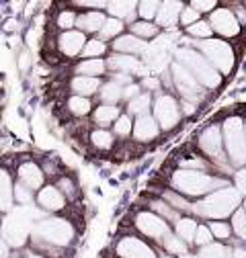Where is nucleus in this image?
Wrapping results in <instances>:
<instances>
[{"label": "nucleus", "mask_w": 246, "mask_h": 258, "mask_svg": "<svg viewBox=\"0 0 246 258\" xmlns=\"http://www.w3.org/2000/svg\"><path fill=\"white\" fill-rule=\"evenodd\" d=\"M15 199H17V203L27 205V203H31V199H33V190L27 188L25 184H15Z\"/></svg>", "instance_id": "45"}, {"label": "nucleus", "mask_w": 246, "mask_h": 258, "mask_svg": "<svg viewBox=\"0 0 246 258\" xmlns=\"http://www.w3.org/2000/svg\"><path fill=\"white\" fill-rule=\"evenodd\" d=\"M172 186L176 188L178 195H187V197H207L215 190H222L230 186L224 178L211 176L199 170H176L172 174Z\"/></svg>", "instance_id": "1"}, {"label": "nucleus", "mask_w": 246, "mask_h": 258, "mask_svg": "<svg viewBox=\"0 0 246 258\" xmlns=\"http://www.w3.org/2000/svg\"><path fill=\"white\" fill-rule=\"evenodd\" d=\"M142 88H148V90H160V80L148 74V76L142 80Z\"/></svg>", "instance_id": "52"}, {"label": "nucleus", "mask_w": 246, "mask_h": 258, "mask_svg": "<svg viewBox=\"0 0 246 258\" xmlns=\"http://www.w3.org/2000/svg\"><path fill=\"white\" fill-rule=\"evenodd\" d=\"M115 252L121 258H156L154 250L146 242H142L138 238H132V236L121 238L115 246Z\"/></svg>", "instance_id": "12"}, {"label": "nucleus", "mask_w": 246, "mask_h": 258, "mask_svg": "<svg viewBox=\"0 0 246 258\" xmlns=\"http://www.w3.org/2000/svg\"><path fill=\"white\" fill-rule=\"evenodd\" d=\"M176 61H180L182 66L199 80L201 86H205V88H218L222 84V74H218V70L211 66V61L201 51H197L195 47H180V49H176Z\"/></svg>", "instance_id": "3"}, {"label": "nucleus", "mask_w": 246, "mask_h": 258, "mask_svg": "<svg viewBox=\"0 0 246 258\" xmlns=\"http://www.w3.org/2000/svg\"><path fill=\"white\" fill-rule=\"evenodd\" d=\"M180 115H182V109L178 107L174 96L162 94V92L156 96V101H154V117H156L160 129H164V132L172 129L180 121Z\"/></svg>", "instance_id": "10"}, {"label": "nucleus", "mask_w": 246, "mask_h": 258, "mask_svg": "<svg viewBox=\"0 0 246 258\" xmlns=\"http://www.w3.org/2000/svg\"><path fill=\"white\" fill-rule=\"evenodd\" d=\"M197 256L199 258H232V248H228L220 242H211V244L203 246Z\"/></svg>", "instance_id": "29"}, {"label": "nucleus", "mask_w": 246, "mask_h": 258, "mask_svg": "<svg viewBox=\"0 0 246 258\" xmlns=\"http://www.w3.org/2000/svg\"><path fill=\"white\" fill-rule=\"evenodd\" d=\"M164 250H168L170 254H178V256H182V254H187V242H182L176 234H172L164 244Z\"/></svg>", "instance_id": "40"}, {"label": "nucleus", "mask_w": 246, "mask_h": 258, "mask_svg": "<svg viewBox=\"0 0 246 258\" xmlns=\"http://www.w3.org/2000/svg\"><path fill=\"white\" fill-rule=\"evenodd\" d=\"M180 168H182V170H199V172H203V170L207 168V164L203 162V160L197 158V160H189V162H182Z\"/></svg>", "instance_id": "49"}, {"label": "nucleus", "mask_w": 246, "mask_h": 258, "mask_svg": "<svg viewBox=\"0 0 246 258\" xmlns=\"http://www.w3.org/2000/svg\"><path fill=\"white\" fill-rule=\"evenodd\" d=\"M195 23H199V13L189 5V7H184L182 9V15H180V25H184V27H193Z\"/></svg>", "instance_id": "44"}, {"label": "nucleus", "mask_w": 246, "mask_h": 258, "mask_svg": "<svg viewBox=\"0 0 246 258\" xmlns=\"http://www.w3.org/2000/svg\"><path fill=\"white\" fill-rule=\"evenodd\" d=\"M72 90H74V94H78V96H88L90 94H97V92H101V80L99 78H88V76H76V78H72Z\"/></svg>", "instance_id": "22"}, {"label": "nucleus", "mask_w": 246, "mask_h": 258, "mask_svg": "<svg viewBox=\"0 0 246 258\" xmlns=\"http://www.w3.org/2000/svg\"><path fill=\"white\" fill-rule=\"evenodd\" d=\"M101 101L103 105H117L121 99H123V86L115 80H109L101 86Z\"/></svg>", "instance_id": "27"}, {"label": "nucleus", "mask_w": 246, "mask_h": 258, "mask_svg": "<svg viewBox=\"0 0 246 258\" xmlns=\"http://www.w3.org/2000/svg\"><path fill=\"white\" fill-rule=\"evenodd\" d=\"M37 203L45 211H59L66 207V199L57 186H43L37 195Z\"/></svg>", "instance_id": "18"}, {"label": "nucleus", "mask_w": 246, "mask_h": 258, "mask_svg": "<svg viewBox=\"0 0 246 258\" xmlns=\"http://www.w3.org/2000/svg\"><path fill=\"white\" fill-rule=\"evenodd\" d=\"M209 25L215 33H220L222 37H236L242 27V23L236 19L234 11H230V9H215L209 17Z\"/></svg>", "instance_id": "11"}, {"label": "nucleus", "mask_w": 246, "mask_h": 258, "mask_svg": "<svg viewBox=\"0 0 246 258\" xmlns=\"http://www.w3.org/2000/svg\"><path fill=\"white\" fill-rule=\"evenodd\" d=\"M236 188L240 192H246V170H240L236 174Z\"/></svg>", "instance_id": "54"}, {"label": "nucleus", "mask_w": 246, "mask_h": 258, "mask_svg": "<svg viewBox=\"0 0 246 258\" xmlns=\"http://www.w3.org/2000/svg\"><path fill=\"white\" fill-rule=\"evenodd\" d=\"M197 230H199V223L193 219V217H180L176 223H174V234L182 240V242H195V236H197Z\"/></svg>", "instance_id": "23"}, {"label": "nucleus", "mask_w": 246, "mask_h": 258, "mask_svg": "<svg viewBox=\"0 0 246 258\" xmlns=\"http://www.w3.org/2000/svg\"><path fill=\"white\" fill-rule=\"evenodd\" d=\"M232 232L242 240L246 242V209L240 207L234 215H232Z\"/></svg>", "instance_id": "34"}, {"label": "nucleus", "mask_w": 246, "mask_h": 258, "mask_svg": "<svg viewBox=\"0 0 246 258\" xmlns=\"http://www.w3.org/2000/svg\"><path fill=\"white\" fill-rule=\"evenodd\" d=\"M170 72H172V82H174V86L180 94V99L197 105L203 99V86L199 84V80L184 68L180 61H172Z\"/></svg>", "instance_id": "7"}, {"label": "nucleus", "mask_w": 246, "mask_h": 258, "mask_svg": "<svg viewBox=\"0 0 246 258\" xmlns=\"http://www.w3.org/2000/svg\"><path fill=\"white\" fill-rule=\"evenodd\" d=\"M76 21H78V15H74L72 11H61L57 15V21L55 25L64 31H72V27H76Z\"/></svg>", "instance_id": "41"}, {"label": "nucleus", "mask_w": 246, "mask_h": 258, "mask_svg": "<svg viewBox=\"0 0 246 258\" xmlns=\"http://www.w3.org/2000/svg\"><path fill=\"white\" fill-rule=\"evenodd\" d=\"M152 207H154V211H158V215L164 217V219H172L174 223L180 219V217L176 215V211L170 209V205H168L166 201H152Z\"/></svg>", "instance_id": "43"}, {"label": "nucleus", "mask_w": 246, "mask_h": 258, "mask_svg": "<svg viewBox=\"0 0 246 258\" xmlns=\"http://www.w3.org/2000/svg\"><path fill=\"white\" fill-rule=\"evenodd\" d=\"M76 7H84V9H109V3H99V0H78L74 3Z\"/></svg>", "instance_id": "50"}, {"label": "nucleus", "mask_w": 246, "mask_h": 258, "mask_svg": "<svg viewBox=\"0 0 246 258\" xmlns=\"http://www.w3.org/2000/svg\"><path fill=\"white\" fill-rule=\"evenodd\" d=\"M242 203V192L236 186H226L222 190H215L211 195L203 197L201 201H197L193 205V211L201 217H209V219H224L234 215L240 209Z\"/></svg>", "instance_id": "2"}, {"label": "nucleus", "mask_w": 246, "mask_h": 258, "mask_svg": "<svg viewBox=\"0 0 246 258\" xmlns=\"http://www.w3.org/2000/svg\"><path fill=\"white\" fill-rule=\"evenodd\" d=\"M158 25L156 23H148V21H136L134 25H130V33L140 37V39H152V37H156L158 35Z\"/></svg>", "instance_id": "28"}, {"label": "nucleus", "mask_w": 246, "mask_h": 258, "mask_svg": "<svg viewBox=\"0 0 246 258\" xmlns=\"http://www.w3.org/2000/svg\"><path fill=\"white\" fill-rule=\"evenodd\" d=\"M232 258H246V250L244 248H234L232 250Z\"/></svg>", "instance_id": "56"}, {"label": "nucleus", "mask_w": 246, "mask_h": 258, "mask_svg": "<svg viewBox=\"0 0 246 258\" xmlns=\"http://www.w3.org/2000/svg\"><path fill=\"white\" fill-rule=\"evenodd\" d=\"M86 43H88V39L84 37L82 31H74V29L72 31H64V33L57 37V47H59V51L64 53L66 57L80 55L84 51Z\"/></svg>", "instance_id": "14"}, {"label": "nucleus", "mask_w": 246, "mask_h": 258, "mask_svg": "<svg viewBox=\"0 0 246 258\" xmlns=\"http://www.w3.org/2000/svg\"><path fill=\"white\" fill-rule=\"evenodd\" d=\"M184 43H193L195 49L201 51L218 72H222V74L232 72V68H234V49L230 47V43H226L222 39H205V41L184 39Z\"/></svg>", "instance_id": "5"}, {"label": "nucleus", "mask_w": 246, "mask_h": 258, "mask_svg": "<svg viewBox=\"0 0 246 258\" xmlns=\"http://www.w3.org/2000/svg\"><path fill=\"white\" fill-rule=\"evenodd\" d=\"M13 199H15V184L11 180V174L7 170H3V174H0V205H3L5 213L11 211Z\"/></svg>", "instance_id": "25"}, {"label": "nucleus", "mask_w": 246, "mask_h": 258, "mask_svg": "<svg viewBox=\"0 0 246 258\" xmlns=\"http://www.w3.org/2000/svg\"><path fill=\"white\" fill-rule=\"evenodd\" d=\"M123 27H126V25H123V21L109 17V19L105 21L103 29H101L99 39H103V41H109V39H117V37H121V31H123Z\"/></svg>", "instance_id": "30"}, {"label": "nucleus", "mask_w": 246, "mask_h": 258, "mask_svg": "<svg viewBox=\"0 0 246 258\" xmlns=\"http://www.w3.org/2000/svg\"><path fill=\"white\" fill-rule=\"evenodd\" d=\"M57 188L61 190V192H66V195H74V182L70 180V178H59V182H57Z\"/></svg>", "instance_id": "51"}, {"label": "nucleus", "mask_w": 246, "mask_h": 258, "mask_svg": "<svg viewBox=\"0 0 246 258\" xmlns=\"http://www.w3.org/2000/svg\"><path fill=\"white\" fill-rule=\"evenodd\" d=\"M224 146L232 164L236 166L246 164V132L242 119L230 117L224 121Z\"/></svg>", "instance_id": "6"}, {"label": "nucleus", "mask_w": 246, "mask_h": 258, "mask_svg": "<svg viewBox=\"0 0 246 258\" xmlns=\"http://www.w3.org/2000/svg\"><path fill=\"white\" fill-rule=\"evenodd\" d=\"M244 132H246V121H244Z\"/></svg>", "instance_id": "58"}, {"label": "nucleus", "mask_w": 246, "mask_h": 258, "mask_svg": "<svg viewBox=\"0 0 246 258\" xmlns=\"http://www.w3.org/2000/svg\"><path fill=\"white\" fill-rule=\"evenodd\" d=\"M150 103H152V96H150L148 92H142L140 96H136L134 101L128 103V111H130V115H138V117L148 115Z\"/></svg>", "instance_id": "31"}, {"label": "nucleus", "mask_w": 246, "mask_h": 258, "mask_svg": "<svg viewBox=\"0 0 246 258\" xmlns=\"http://www.w3.org/2000/svg\"><path fill=\"white\" fill-rule=\"evenodd\" d=\"M164 201L172 207V209H180V211H193V205L187 203L182 197H178L176 192H164Z\"/></svg>", "instance_id": "42"}, {"label": "nucleus", "mask_w": 246, "mask_h": 258, "mask_svg": "<svg viewBox=\"0 0 246 258\" xmlns=\"http://www.w3.org/2000/svg\"><path fill=\"white\" fill-rule=\"evenodd\" d=\"M95 123L99 125V127H107V125H115V121L121 117V113H119V107L117 105H99L97 109H95Z\"/></svg>", "instance_id": "26"}, {"label": "nucleus", "mask_w": 246, "mask_h": 258, "mask_svg": "<svg viewBox=\"0 0 246 258\" xmlns=\"http://www.w3.org/2000/svg\"><path fill=\"white\" fill-rule=\"evenodd\" d=\"M209 230H211L213 238H218V240L224 242V240H228L230 234H232V225L226 223V221H211V223H209Z\"/></svg>", "instance_id": "39"}, {"label": "nucleus", "mask_w": 246, "mask_h": 258, "mask_svg": "<svg viewBox=\"0 0 246 258\" xmlns=\"http://www.w3.org/2000/svg\"><path fill=\"white\" fill-rule=\"evenodd\" d=\"M19 178L21 184H25L31 190H37L43 186V170L35 162H23L19 166Z\"/></svg>", "instance_id": "19"}, {"label": "nucleus", "mask_w": 246, "mask_h": 258, "mask_svg": "<svg viewBox=\"0 0 246 258\" xmlns=\"http://www.w3.org/2000/svg\"><path fill=\"white\" fill-rule=\"evenodd\" d=\"M191 7L197 13H213L215 11V3H213V0H193Z\"/></svg>", "instance_id": "47"}, {"label": "nucleus", "mask_w": 246, "mask_h": 258, "mask_svg": "<svg viewBox=\"0 0 246 258\" xmlns=\"http://www.w3.org/2000/svg\"><path fill=\"white\" fill-rule=\"evenodd\" d=\"M199 148L213 160L215 164L224 166L226 162H230L226 156V146H224V134L218 125H209L205 132L199 136Z\"/></svg>", "instance_id": "9"}, {"label": "nucleus", "mask_w": 246, "mask_h": 258, "mask_svg": "<svg viewBox=\"0 0 246 258\" xmlns=\"http://www.w3.org/2000/svg\"><path fill=\"white\" fill-rule=\"evenodd\" d=\"M242 207H244V209H246V201H244V205H242Z\"/></svg>", "instance_id": "59"}, {"label": "nucleus", "mask_w": 246, "mask_h": 258, "mask_svg": "<svg viewBox=\"0 0 246 258\" xmlns=\"http://www.w3.org/2000/svg\"><path fill=\"white\" fill-rule=\"evenodd\" d=\"M105 51H107V43H105L103 39H88V43H86L82 55H84L86 59H97V57H101Z\"/></svg>", "instance_id": "36"}, {"label": "nucleus", "mask_w": 246, "mask_h": 258, "mask_svg": "<svg viewBox=\"0 0 246 258\" xmlns=\"http://www.w3.org/2000/svg\"><path fill=\"white\" fill-rule=\"evenodd\" d=\"M107 66L117 72V74H126V76H132V74H140L144 76L146 70H144V63L134 57V55H126V53H113L109 59H107Z\"/></svg>", "instance_id": "13"}, {"label": "nucleus", "mask_w": 246, "mask_h": 258, "mask_svg": "<svg viewBox=\"0 0 246 258\" xmlns=\"http://www.w3.org/2000/svg\"><path fill=\"white\" fill-rule=\"evenodd\" d=\"M29 66H31V55H29V51H21V55H19V68H21L23 72H27Z\"/></svg>", "instance_id": "53"}, {"label": "nucleus", "mask_w": 246, "mask_h": 258, "mask_svg": "<svg viewBox=\"0 0 246 258\" xmlns=\"http://www.w3.org/2000/svg\"><path fill=\"white\" fill-rule=\"evenodd\" d=\"M25 258H43V256L37 252H25Z\"/></svg>", "instance_id": "57"}, {"label": "nucleus", "mask_w": 246, "mask_h": 258, "mask_svg": "<svg viewBox=\"0 0 246 258\" xmlns=\"http://www.w3.org/2000/svg\"><path fill=\"white\" fill-rule=\"evenodd\" d=\"M113 49L115 53H126V55H138V53H144L148 51V41L128 33V35H121L113 41Z\"/></svg>", "instance_id": "17"}, {"label": "nucleus", "mask_w": 246, "mask_h": 258, "mask_svg": "<svg viewBox=\"0 0 246 258\" xmlns=\"http://www.w3.org/2000/svg\"><path fill=\"white\" fill-rule=\"evenodd\" d=\"M90 101L86 99V96H78V94H74V96H70V101H68V109H70V113L72 115H76V117H84V115H88L90 113Z\"/></svg>", "instance_id": "33"}, {"label": "nucleus", "mask_w": 246, "mask_h": 258, "mask_svg": "<svg viewBox=\"0 0 246 258\" xmlns=\"http://www.w3.org/2000/svg\"><path fill=\"white\" fill-rule=\"evenodd\" d=\"M107 61H103L101 57L97 59H82L78 66L74 68V74L78 76H88V78H99L101 74H105Z\"/></svg>", "instance_id": "24"}, {"label": "nucleus", "mask_w": 246, "mask_h": 258, "mask_svg": "<svg viewBox=\"0 0 246 258\" xmlns=\"http://www.w3.org/2000/svg\"><path fill=\"white\" fill-rule=\"evenodd\" d=\"M105 21H107V17L101 11H90V13L78 15L76 27H78V31H82V33H101Z\"/></svg>", "instance_id": "20"}, {"label": "nucleus", "mask_w": 246, "mask_h": 258, "mask_svg": "<svg viewBox=\"0 0 246 258\" xmlns=\"http://www.w3.org/2000/svg\"><path fill=\"white\" fill-rule=\"evenodd\" d=\"M140 90H142V84H136V82H132L130 86H126V88H123V99L134 101L136 96H140V94H142Z\"/></svg>", "instance_id": "48"}, {"label": "nucleus", "mask_w": 246, "mask_h": 258, "mask_svg": "<svg viewBox=\"0 0 246 258\" xmlns=\"http://www.w3.org/2000/svg\"><path fill=\"white\" fill-rule=\"evenodd\" d=\"M138 5L140 3H130V0H117V3H109V15L113 19L119 21H128L130 25H134L136 15H138Z\"/></svg>", "instance_id": "21"}, {"label": "nucleus", "mask_w": 246, "mask_h": 258, "mask_svg": "<svg viewBox=\"0 0 246 258\" xmlns=\"http://www.w3.org/2000/svg\"><path fill=\"white\" fill-rule=\"evenodd\" d=\"M213 242V234L209 230V225H199V230H197V236H195V244L197 246H207Z\"/></svg>", "instance_id": "46"}, {"label": "nucleus", "mask_w": 246, "mask_h": 258, "mask_svg": "<svg viewBox=\"0 0 246 258\" xmlns=\"http://www.w3.org/2000/svg\"><path fill=\"white\" fill-rule=\"evenodd\" d=\"M33 238L41 240L49 246H68L74 240V228L72 223L59 217H51V219H43L33 228Z\"/></svg>", "instance_id": "4"}, {"label": "nucleus", "mask_w": 246, "mask_h": 258, "mask_svg": "<svg viewBox=\"0 0 246 258\" xmlns=\"http://www.w3.org/2000/svg\"><path fill=\"white\" fill-rule=\"evenodd\" d=\"M160 7H162V3H156V0H142L138 5V15L142 17V21L152 23V19L158 17Z\"/></svg>", "instance_id": "32"}, {"label": "nucleus", "mask_w": 246, "mask_h": 258, "mask_svg": "<svg viewBox=\"0 0 246 258\" xmlns=\"http://www.w3.org/2000/svg\"><path fill=\"white\" fill-rule=\"evenodd\" d=\"M115 136L119 138H128L132 132H134V123H132V117L130 115H121L117 121H115Z\"/></svg>", "instance_id": "38"}, {"label": "nucleus", "mask_w": 246, "mask_h": 258, "mask_svg": "<svg viewBox=\"0 0 246 258\" xmlns=\"http://www.w3.org/2000/svg\"><path fill=\"white\" fill-rule=\"evenodd\" d=\"M195 103H189V101H182V113H187V115H191L193 111H195Z\"/></svg>", "instance_id": "55"}, {"label": "nucleus", "mask_w": 246, "mask_h": 258, "mask_svg": "<svg viewBox=\"0 0 246 258\" xmlns=\"http://www.w3.org/2000/svg\"><path fill=\"white\" fill-rule=\"evenodd\" d=\"M182 3H174V0H166L160 7V13L156 17V25L158 27H164V29H174L180 21V15H182Z\"/></svg>", "instance_id": "16"}, {"label": "nucleus", "mask_w": 246, "mask_h": 258, "mask_svg": "<svg viewBox=\"0 0 246 258\" xmlns=\"http://www.w3.org/2000/svg\"><path fill=\"white\" fill-rule=\"evenodd\" d=\"M160 134V125L156 121V117H152L150 113L148 115H142L136 119L134 123V138L138 142H152Z\"/></svg>", "instance_id": "15"}, {"label": "nucleus", "mask_w": 246, "mask_h": 258, "mask_svg": "<svg viewBox=\"0 0 246 258\" xmlns=\"http://www.w3.org/2000/svg\"><path fill=\"white\" fill-rule=\"evenodd\" d=\"M187 33H189L191 37H195L197 41H205V39H211L213 29H211L209 21H199V23H195L193 27L187 29Z\"/></svg>", "instance_id": "35"}, {"label": "nucleus", "mask_w": 246, "mask_h": 258, "mask_svg": "<svg viewBox=\"0 0 246 258\" xmlns=\"http://www.w3.org/2000/svg\"><path fill=\"white\" fill-rule=\"evenodd\" d=\"M90 140H92V144H95V148H99V150L113 148V136L107 132V129H97V132H92Z\"/></svg>", "instance_id": "37"}, {"label": "nucleus", "mask_w": 246, "mask_h": 258, "mask_svg": "<svg viewBox=\"0 0 246 258\" xmlns=\"http://www.w3.org/2000/svg\"><path fill=\"white\" fill-rule=\"evenodd\" d=\"M136 228L146 236V238H152L160 244H164L170 236H172V230L170 225L166 223L164 217H160L158 213H152V211H142L138 213L136 217Z\"/></svg>", "instance_id": "8"}, {"label": "nucleus", "mask_w": 246, "mask_h": 258, "mask_svg": "<svg viewBox=\"0 0 246 258\" xmlns=\"http://www.w3.org/2000/svg\"><path fill=\"white\" fill-rule=\"evenodd\" d=\"M13 258H17V256H13Z\"/></svg>", "instance_id": "60"}]
</instances>
